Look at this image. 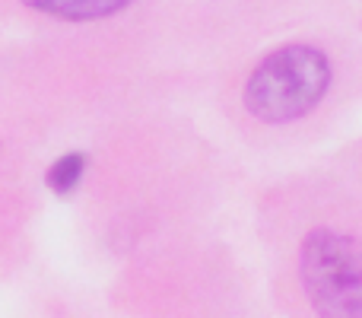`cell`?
Returning a JSON list of instances; mask_svg holds the SVG:
<instances>
[{
    "instance_id": "obj_3",
    "label": "cell",
    "mask_w": 362,
    "mask_h": 318,
    "mask_svg": "<svg viewBox=\"0 0 362 318\" xmlns=\"http://www.w3.org/2000/svg\"><path fill=\"white\" fill-rule=\"evenodd\" d=\"M25 13L32 16L51 19V23H99V19H108L115 13L127 10L137 0H16Z\"/></svg>"
},
{
    "instance_id": "obj_2",
    "label": "cell",
    "mask_w": 362,
    "mask_h": 318,
    "mask_svg": "<svg viewBox=\"0 0 362 318\" xmlns=\"http://www.w3.org/2000/svg\"><path fill=\"white\" fill-rule=\"evenodd\" d=\"M299 277L318 318H362V245L331 226L302 242Z\"/></svg>"
},
{
    "instance_id": "obj_1",
    "label": "cell",
    "mask_w": 362,
    "mask_h": 318,
    "mask_svg": "<svg viewBox=\"0 0 362 318\" xmlns=\"http://www.w3.org/2000/svg\"><path fill=\"white\" fill-rule=\"evenodd\" d=\"M331 86V64L312 45L276 48L251 70L245 83V108L257 121L286 125L308 115Z\"/></svg>"
}]
</instances>
